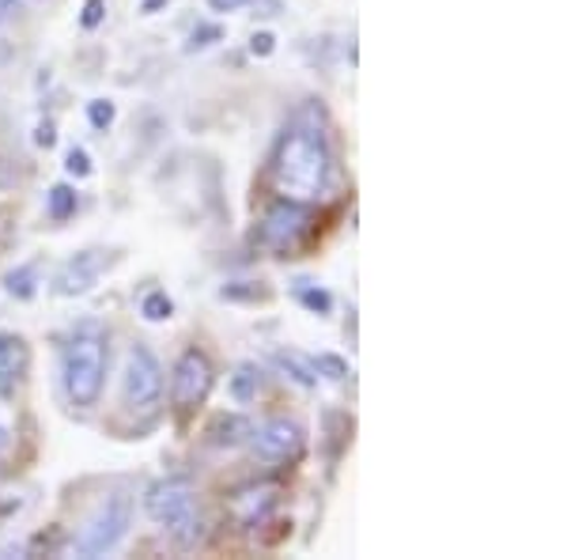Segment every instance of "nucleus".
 I'll return each instance as SVG.
<instances>
[{
	"label": "nucleus",
	"mask_w": 567,
	"mask_h": 560,
	"mask_svg": "<svg viewBox=\"0 0 567 560\" xmlns=\"http://www.w3.org/2000/svg\"><path fill=\"white\" fill-rule=\"evenodd\" d=\"M310 227H315L310 208L299 205V201H284L280 197L261 220L258 243L272 254V258H291V254H296L299 246L310 238Z\"/></svg>",
	"instance_id": "4"
},
{
	"label": "nucleus",
	"mask_w": 567,
	"mask_h": 560,
	"mask_svg": "<svg viewBox=\"0 0 567 560\" xmlns=\"http://www.w3.org/2000/svg\"><path fill=\"white\" fill-rule=\"evenodd\" d=\"M272 50H277V34H272V31H258L250 39V53H254V58H272Z\"/></svg>",
	"instance_id": "25"
},
{
	"label": "nucleus",
	"mask_w": 567,
	"mask_h": 560,
	"mask_svg": "<svg viewBox=\"0 0 567 560\" xmlns=\"http://www.w3.org/2000/svg\"><path fill=\"white\" fill-rule=\"evenodd\" d=\"M34 141H39L42 149H53V144H58V125L45 118V122H39V133H34Z\"/></svg>",
	"instance_id": "26"
},
{
	"label": "nucleus",
	"mask_w": 567,
	"mask_h": 560,
	"mask_svg": "<svg viewBox=\"0 0 567 560\" xmlns=\"http://www.w3.org/2000/svg\"><path fill=\"white\" fill-rule=\"evenodd\" d=\"M99 258L95 254H76V258H69L65 265L58 269V277H53V292L58 296H65V299H72V296H87L91 288L99 284Z\"/></svg>",
	"instance_id": "10"
},
{
	"label": "nucleus",
	"mask_w": 567,
	"mask_h": 560,
	"mask_svg": "<svg viewBox=\"0 0 567 560\" xmlns=\"http://www.w3.org/2000/svg\"><path fill=\"white\" fill-rule=\"evenodd\" d=\"M224 39V27H197L194 34H189V42H186V50L194 53V50H205V45H213V42H219Z\"/></svg>",
	"instance_id": "22"
},
{
	"label": "nucleus",
	"mask_w": 567,
	"mask_h": 560,
	"mask_svg": "<svg viewBox=\"0 0 567 560\" xmlns=\"http://www.w3.org/2000/svg\"><path fill=\"white\" fill-rule=\"evenodd\" d=\"M4 447H8V431L0 428V451H4Z\"/></svg>",
	"instance_id": "31"
},
{
	"label": "nucleus",
	"mask_w": 567,
	"mask_h": 560,
	"mask_svg": "<svg viewBox=\"0 0 567 560\" xmlns=\"http://www.w3.org/2000/svg\"><path fill=\"white\" fill-rule=\"evenodd\" d=\"M250 420L243 417V413H216L213 417V425H208V444L213 447H239V444H246L250 439Z\"/></svg>",
	"instance_id": "11"
},
{
	"label": "nucleus",
	"mask_w": 567,
	"mask_h": 560,
	"mask_svg": "<svg viewBox=\"0 0 567 560\" xmlns=\"http://www.w3.org/2000/svg\"><path fill=\"white\" fill-rule=\"evenodd\" d=\"M277 500H280V485H272V481L246 485V489L231 492L227 516L239 522V527H258V522L269 519V511L277 508Z\"/></svg>",
	"instance_id": "9"
},
{
	"label": "nucleus",
	"mask_w": 567,
	"mask_h": 560,
	"mask_svg": "<svg viewBox=\"0 0 567 560\" xmlns=\"http://www.w3.org/2000/svg\"><path fill=\"white\" fill-rule=\"evenodd\" d=\"M329 174H333V160H329L322 133L307 130V125L284 133L277 155H272V186L284 201L310 205V201L326 197Z\"/></svg>",
	"instance_id": "1"
},
{
	"label": "nucleus",
	"mask_w": 567,
	"mask_h": 560,
	"mask_svg": "<svg viewBox=\"0 0 567 560\" xmlns=\"http://www.w3.org/2000/svg\"><path fill=\"white\" fill-rule=\"evenodd\" d=\"M65 171L72 174V179H87L91 174V155L84 149H69L65 155Z\"/></svg>",
	"instance_id": "23"
},
{
	"label": "nucleus",
	"mask_w": 567,
	"mask_h": 560,
	"mask_svg": "<svg viewBox=\"0 0 567 560\" xmlns=\"http://www.w3.org/2000/svg\"><path fill=\"white\" fill-rule=\"evenodd\" d=\"M167 530H171V538H175L182 549H194L197 541H205V519H200L197 508L189 511V516H182L175 527H167Z\"/></svg>",
	"instance_id": "16"
},
{
	"label": "nucleus",
	"mask_w": 567,
	"mask_h": 560,
	"mask_svg": "<svg viewBox=\"0 0 567 560\" xmlns=\"http://www.w3.org/2000/svg\"><path fill=\"white\" fill-rule=\"evenodd\" d=\"M122 398L133 413H152L163 398V367L144 345L130 348V360H125L122 375Z\"/></svg>",
	"instance_id": "5"
},
{
	"label": "nucleus",
	"mask_w": 567,
	"mask_h": 560,
	"mask_svg": "<svg viewBox=\"0 0 567 560\" xmlns=\"http://www.w3.org/2000/svg\"><path fill=\"white\" fill-rule=\"evenodd\" d=\"M106 16V0H84V12H80V27L84 31H95Z\"/></svg>",
	"instance_id": "24"
},
{
	"label": "nucleus",
	"mask_w": 567,
	"mask_h": 560,
	"mask_svg": "<svg viewBox=\"0 0 567 560\" xmlns=\"http://www.w3.org/2000/svg\"><path fill=\"white\" fill-rule=\"evenodd\" d=\"M213 364L200 348H186L175 364V379H171V398H175L178 413H194L197 406H205L208 390H213Z\"/></svg>",
	"instance_id": "6"
},
{
	"label": "nucleus",
	"mask_w": 567,
	"mask_h": 560,
	"mask_svg": "<svg viewBox=\"0 0 567 560\" xmlns=\"http://www.w3.org/2000/svg\"><path fill=\"white\" fill-rule=\"evenodd\" d=\"M194 481L189 477H167V481H155L148 496H144V511L159 522V527H175L182 516L194 511Z\"/></svg>",
	"instance_id": "7"
},
{
	"label": "nucleus",
	"mask_w": 567,
	"mask_h": 560,
	"mask_svg": "<svg viewBox=\"0 0 567 560\" xmlns=\"http://www.w3.org/2000/svg\"><path fill=\"white\" fill-rule=\"evenodd\" d=\"M114 103H110V99H91L87 103V122L95 125V130H110V125H114Z\"/></svg>",
	"instance_id": "20"
},
{
	"label": "nucleus",
	"mask_w": 567,
	"mask_h": 560,
	"mask_svg": "<svg viewBox=\"0 0 567 560\" xmlns=\"http://www.w3.org/2000/svg\"><path fill=\"white\" fill-rule=\"evenodd\" d=\"M163 4H167V0H141V12H144V16H155Z\"/></svg>",
	"instance_id": "29"
},
{
	"label": "nucleus",
	"mask_w": 567,
	"mask_h": 560,
	"mask_svg": "<svg viewBox=\"0 0 567 560\" xmlns=\"http://www.w3.org/2000/svg\"><path fill=\"white\" fill-rule=\"evenodd\" d=\"M250 439L254 455L265 458V462H288V458H299V451H303V428L288 417L261 425L258 431H250Z\"/></svg>",
	"instance_id": "8"
},
{
	"label": "nucleus",
	"mask_w": 567,
	"mask_h": 560,
	"mask_svg": "<svg viewBox=\"0 0 567 560\" xmlns=\"http://www.w3.org/2000/svg\"><path fill=\"white\" fill-rule=\"evenodd\" d=\"M315 371L318 375H326V379H333V383H341L344 375H349V364L341 360V356H333V353H322L315 360Z\"/></svg>",
	"instance_id": "21"
},
{
	"label": "nucleus",
	"mask_w": 567,
	"mask_h": 560,
	"mask_svg": "<svg viewBox=\"0 0 567 560\" xmlns=\"http://www.w3.org/2000/svg\"><path fill=\"white\" fill-rule=\"evenodd\" d=\"M61 383L76 409H91L103 398L106 383V337L99 329H80L61 356Z\"/></svg>",
	"instance_id": "2"
},
{
	"label": "nucleus",
	"mask_w": 567,
	"mask_h": 560,
	"mask_svg": "<svg viewBox=\"0 0 567 560\" xmlns=\"http://www.w3.org/2000/svg\"><path fill=\"white\" fill-rule=\"evenodd\" d=\"M141 315L148 318V323H167L171 315H175V303H171L167 292H148V296L141 299Z\"/></svg>",
	"instance_id": "19"
},
{
	"label": "nucleus",
	"mask_w": 567,
	"mask_h": 560,
	"mask_svg": "<svg viewBox=\"0 0 567 560\" xmlns=\"http://www.w3.org/2000/svg\"><path fill=\"white\" fill-rule=\"evenodd\" d=\"M27 364H31V348L20 334H0V379L12 383L20 379L27 371Z\"/></svg>",
	"instance_id": "12"
},
{
	"label": "nucleus",
	"mask_w": 567,
	"mask_h": 560,
	"mask_svg": "<svg viewBox=\"0 0 567 560\" xmlns=\"http://www.w3.org/2000/svg\"><path fill=\"white\" fill-rule=\"evenodd\" d=\"M4 186H12V171H8L4 160H0V190H4Z\"/></svg>",
	"instance_id": "30"
},
{
	"label": "nucleus",
	"mask_w": 567,
	"mask_h": 560,
	"mask_svg": "<svg viewBox=\"0 0 567 560\" xmlns=\"http://www.w3.org/2000/svg\"><path fill=\"white\" fill-rule=\"evenodd\" d=\"M261 390V371L254 364H239L231 375V398L239 401V406H250L254 398H258Z\"/></svg>",
	"instance_id": "14"
},
{
	"label": "nucleus",
	"mask_w": 567,
	"mask_h": 560,
	"mask_svg": "<svg viewBox=\"0 0 567 560\" xmlns=\"http://www.w3.org/2000/svg\"><path fill=\"white\" fill-rule=\"evenodd\" d=\"M16 12H20V0H0V23H8Z\"/></svg>",
	"instance_id": "28"
},
{
	"label": "nucleus",
	"mask_w": 567,
	"mask_h": 560,
	"mask_svg": "<svg viewBox=\"0 0 567 560\" xmlns=\"http://www.w3.org/2000/svg\"><path fill=\"white\" fill-rule=\"evenodd\" d=\"M130 522H133V500H130V496H125V492L106 496V500L91 511V519L84 522L80 538L72 541V549H76L80 557H103L125 538Z\"/></svg>",
	"instance_id": "3"
},
{
	"label": "nucleus",
	"mask_w": 567,
	"mask_h": 560,
	"mask_svg": "<svg viewBox=\"0 0 567 560\" xmlns=\"http://www.w3.org/2000/svg\"><path fill=\"white\" fill-rule=\"evenodd\" d=\"M34 284H39V269H34V265H20V269H12L4 277L8 296H16V299H31L34 296Z\"/></svg>",
	"instance_id": "17"
},
{
	"label": "nucleus",
	"mask_w": 567,
	"mask_h": 560,
	"mask_svg": "<svg viewBox=\"0 0 567 560\" xmlns=\"http://www.w3.org/2000/svg\"><path fill=\"white\" fill-rule=\"evenodd\" d=\"M277 367L288 379H296L299 387H318V371H315V360L310 356H303V353H296V348H280L277 353Z\"/></svg>",
	"instance_id": "13"
},
{
	"label": "nucleus",
	"mask_w": 567,
	"mask_h": 560,
	"mask_svg": "<svg viewBox=\"0 0 567 560\" xmlns=\"http://www.w3.org/2000/svg\"><path fill=\"white\" fill-rule=\"evenodd\" d=\"M296 299L303 303L307 310H315V315H329V310H333V296H329L326 288H318V284H310V281L296 284Z\"/></svg>",
	"instance_id": "18"
},
{
	"label": "nucleus",
	"mask_w": 567,
	"mask_h": 560,
	"mask_svg": "<svg viewBox=\"0 0 567 560\" xmlns=\"http://www.w3.org/2000/svg\"><path fill=\"white\" fill-rule=\"evenodd\" d=\"M250 4V0H208V8L219 16H227V12H243V8Z\"/></svg>",
	"instance_id": "27"
},
{
	"label": "nucleus",
	"mask_w": 567,
	"mask_h": 560,
	"mask_svg": "<svg viewBox=\"0 0 567 560\" xmlns=\"http://www.w3.org/2000/svg\"><path fill=\"white\" fill-rule=\"evenodd\" d=\"M76 190L65 186V182H58V186L45 194V213H50V220H58V224H65V220L76 216Z\"/></svg>",
	"instance_id": "15"
}]
</instances>
